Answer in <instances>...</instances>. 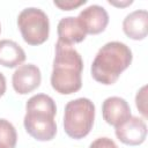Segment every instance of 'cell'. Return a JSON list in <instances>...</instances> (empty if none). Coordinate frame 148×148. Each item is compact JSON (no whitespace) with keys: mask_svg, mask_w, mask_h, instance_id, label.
<instances>
[{"mask_svg":"<svg viewBox=\"0 0 148 148\" xmlns=\"http://www.w3.org/2000/svg\"><path fill=\"white\" fill-rule=\"evenodd\" d=\"M82 69L83 61L80 53L72 45L58 40L51 74L52 88L61 95H71L79 91L82 87Z\"/></svg>","mask_w":148,"mask_h":148,"instance_id":"cell-1","label":"cell"},{"mask_svg":"<svg viewBox=\"0 0 148 148\" xmlns=\"http://www.w3.org/2000/svg\"><path fill=\"white\" fill-rule=\"evenodd\" d=\"M25 110L23 124L27 133L38 141L52 140L57 133V106L53 98L45 94L34 95L28 99Z\"/></svg>","mask_w":148,"mask_h":148,"instance_id":"cell-2","label":"cell"},{"mask_svg":"<svg viewBox=\"0 0 148 148\" xmlns=\"http://www.w3.org/2000/svg\"><path fill=\"white\" fill-rule=\"evenodd\" d=\"M132 59V51L126 44L109 42L98 50L91 65V76L102 84H113L131 65Z\"/></svg>","mask_w":148,"mask_h":148,"instance_id":"cell-3","label":"cell"},{"mask_svg":"<svg viewBox=\"0 0 148 148\" xmlns=\"http://www.w3.org/2000/svg\"><path fill=\"white\" fill-rule=\"evenodd\" d=\"M95 105L89 98L80 97L68 102L64 112V130L75 140L87 136L94 125Z\"/></svg>","mask_w":148,"mask_h":148,"instance_id":"cell-4","label":"cell"},{"mask_svg":"<svg viewBox=\"0 0 148 148\" xmlns=\"http://www.w3.org/2000/svg\"><path fill=\"white\" fill-rule=\"evenodd\" d=\"M22 38L29 45H40L49 38L50 22L47 15L39 8H24L17 17Z\"/></svg>","mask_w":148,"mask_h":148,"instance_id":"cell-5","label":"cell"},{"mask_svg":"<svg viewBox=\"0 0 148 148\" xmlns=\"http://www.w3.org/2000/svg\"><path fill=\"white\" fill-rule=\"evenodd\" d=\"M42 81L39 68L34 64L21 65L13 73L12 83L14 90L20 95H27L37 89Z\"/></svg>","mask_w":148,"mask_h":148,"instance_id":"cell-6","label":"cell"},{"mask_svg":"<svg viewBox=\"0 0 148 148\" xmlns=\"http://www.w3.org/2000/svg\"><path fill=\"white\" fill-rule=\"evenodd\" d=\"M114 132L120 142L128 146H138L146 140L147 125L141 118L131 116L124 123L116 126Z\"/></svg>","mask_w":148,"mask_h":148,"instance_id":"cell-7","label":"cell"},{"mask_svg":"<svg viewBox=\"0 0 148 148\" xmlns=\"http://www.w3.org/2000/svg\"><path fill=\"white\" fill-rule=\"evenodd\" d=\"M77 20L86 34L97 35L105 30L109 23V14L102 6L91 5L80 12Z\"/></svg>","mask_w":148,"mask_h":148,"instance_id":"cell-8","label":"cell"},{"mask_svg":"<svg viewBox=\"0 0 148 148\" xmlns=\"http://www.w3.org/2000/svg\"><path fill=\"white\" fill-rule=\"evenodd\" d=\"M102 114L104 120L111 126H118L128 119L131 114V108L128 103L118 96L108 97L102 104Z\"/></svg>","mask_w":148,"mask_h":148,"instance_id":"cell-9","label":"cell"},{"mask_svg":"<svg viewBox=\"0 0 148 148\" xmlns=\"http://www.w3.org/2000/svg\"><path fill=\"white\" fill-rule=\"evenodd\" d=\"M123 30L127 37L134 40L145 39L148 30V13L138 9L130 13L123 21Z\"/></svg>","mask_w":148,"mask_h":148,"instance_id":"cell-10","label":"cell"},{"mask_svg":"<svg viewBox=\"0 0 148 148\" xmlns=\"http://www.w3.org/2000/svg\"><path fill=\"white\" fill-rule=\"evenodd\" d=\"M57 32H58V37H59L58 40H60L65 44H68V45L80 43V42L84 40V38L87 36V34L84 32L77 17H73V16L62 17L58 23Z\"/></svg>","mask_w":148,"mask_h":148,"instance_id":"cell-11","label":"cell"},{"mask_svg":"<svg viewBox=\"0 0 148 148\" xmlns=\"http://www.w3.org/2000/svg\"><path fill=\"white\" fill-rule=\"evenodd\" d=\"M24 60L25 52L17 43L9 39L0 40V65L14 68L21 65Z\"/></svg>","mask_w":148,"mask_h":148,"instance_id":"cell-12","label":"cell"},{"mask_svg":"<svg viewBox=\"0 0 148 148\" xmlns=\"http://www.w3.org/2000/svg\"><path fill=\"white\" fill-rule=\"evenodd\" d=\"M17 133L14 125L7 119H0V148H15Z\"/></svg>","mask_w":148,"mask_h":148,"instance_id":"cell-13","label":"cell"},{"mask_svg":"<svg viewBox=\"0 0 148 148\" xmlns=\"http://www.w3.org/2000/svg\"><path fill=\"white\" fill-rule=\"evenodd\" d=\"M147 86H143L136 94L135 97V103H136V108L139 109V111L143 114V117H147Z\"/></svg>","mask_w":148,"mask_h":148,"instance_id":"cell-14","label":"cell"},{"mask_svg":"<svg viewBox=\"0 0 148 148\" xmlns=\"http://www.w3.org/2000/svg\"><path fill=\"white\" fill-rule=\"evenodd\" d=\"M87 2V0H79V1H73V0H66V1H54V6L59 7L61 10H72L75 9L77 7H80L81 5H84Z\"/></svg>","mask_w":148,"mask_h":148,"instance_id":"cell-15","label":"cell"},{"mask_svg":"<svg viewBox=\"0 0 148 148\" xmlns=\"http://www.w3.org/2000/svg\"><path fill=\"white\" fill-rule=\"evenodd\" d=\"M89 148H118V147L113 140L104 136V138H98L95 141H92Z\"/></svg>","mask_w":148,"mask_h":148,"instance_id":"cell-16","label":"cell"},{"mask_svg":"<svg viewBox=\"0 0 148 148\" xmlns=\"http://www.w3.org/2000/svg\"><path fill=\"white\" fill-rule=\"evenodd\" d=\"M5 91H6V77L0 72V97L5 94Z\"/></svg>","mask_w":148,"mask_h":148,"instance_id":"cell-17","label":"cell"},{"mask_svg":"<svg viewBox=\"0 0 148 148\" xmlns=\"http://www.w3.org/2000/svg\"><path fill=\"white\" fill-rule=\"evenodd\" d=\"M108 2H109L110 5H113V6H117V7H126V6L131 5L133 1H132V0H127V1H125V2H117V1H112V0H109Z\"/></svg>","mask_w":148,"mask_h":148,"instance_id":"cell-18","label":"cell"},{"mask_svg":"<svg viewBox=\"0 0 148 148\" xmlns=\"http://www.w3.org/2000/svg\"><path fill=\"white\" fill-rule=\"evenodd\" d=\"M0 32H1V25H0Z\"/></svg>","mask_w":148,"mask_h":148,"instance_id":"cell-19","label":"cell"}]
</instances>
